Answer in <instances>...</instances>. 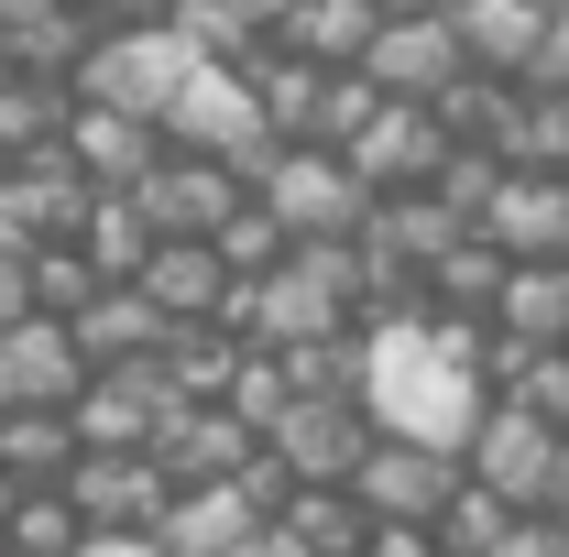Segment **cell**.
Instances as JSON below:
<instances>
[{"instance_id":"8fae6325","label":"cell","mask_w":569,"mask_h":557,"mask_svg":"<svg viewBox=\"0 0 569 557\" xmlns=\"http://www.w3.org/2000/svg\"><path fill=\"white\" fill-rule=\"evenodd\" d=\"M351 67L372 77L383 99H438V88L460 77V33H449V11H383Z\"/></svg>"},{"instance_id":"ee69618b","label":"cell","mask_w":569,"mask_h":557,"mask_svg":"<svg viewBox=\"0 0 569 557\" xmlns=\"http://www.w3.org/2000/svg\"><path fill=\"white\" fill-rule=\"evenodd\" d=\"M11 492H22V482H11V470H0V514H11Z\"/></svg>"},{"instance_id":"d4e9b609","label":"cell","mask_w":569,"mask_h":557,"mask_svg":"<svg viewBox=\"0 0 569 557\" xmlns=\"http://www.w3.org/2000/svg\"><path fill=\"white\" fill-rule=\"evenodd\" d=\"M88 33H99V22H88L77 0H33L22 22H0V55H11L22 77H67L77 55H88Z\"/></svg>"},{"instance_id":"4fadbf2b","label":"cell","mask_w":569,"mask_h":557,"mask_svg":"<svg viewBox=\"0 0 569 557\" xmlns=\"http://www.w3.org/2000/svg\"><path fill=\"white\" fill-rule=\"evenodd\" d=\"M77 383H88V361H77L67 317H0V405H67Z\"/></svg>"},{"instance_id":"6da1fadb","label":"cell","mask_w":569,"mask_h":557,"mask_svg":"<svg viewBox=\"0 0 569 557\" xmlns=\"http://www.w3.org/2000/svg\"><path fill=\"white\" fill-rule=\"evenodd\" d=\"M351 394L383 437H427V448H460L471 416H482V372H460L449 350L427 340V306L351 317Z\"/></svg>"},{"instance_id":"b9f144b4","label":"cell","mask_w":569,"mask_h":557,"mask_svg":"<svg viewBox=\"0 0 569 557\" xmlns=\"http://www.w3.org/2000/svg\"><path fill=\"white\" fill-rule=\"evenodd\" d=\"M383 11H449V0H383Z\"/></svg>"},{"instance_id":"e575fe53","label":"cell","mask_w":569,"mask_h":557,"mask_svg":"<svg viewBox=\"0 0 569 557\" xmlns=\"http://www.w3.org/2000/svg\"><path fill=\"white\" fill-rule=\"evenodd\" d=\"M482 557H569V525L559 514H503V536Z\"/></svg>"},{"instance_id":"ac0fdd59","label":"cell","mask_w":569,"mask_h":557,"mask_svg":"<svg viewBox=\"0 0 569 557\" xmlns=\"http://www.w3.org/2000/svg\"><path fill=\"white\" fill-rule=\"evenodd\" d=\"M142 295H153V317H219V252L198 241V230H153V252H142Z\"/></svg>"},{"instance_id":"f6af8a7d","label":"cell","mask_w":569,"mask_h":557,"mask_svg":"<svg viewBox=\"0 0 569 557\" xmlns=\"http://www.w3.org/2000/svg\"><path fill=\"white\" fill-rule=\"evenodd\" d=\"M559 525H569V492H559Z\"/></svg>"},{"instance_id":"7a4b0ae2","label":"cell","mask_w":569,"mask_h":557,"mask_svg":"<svg viewBox=\"0 0 569 557\" xmlns=\"http://www.w3.org/2000/svg\"><path fill=\"white\" fill-rule=\"evenodd\" d=\"M460 470L482 492H503L515 514H559L569 492V437L537 405H515V394H482V416H471V437H460Z\"/></svg>"},{"instance_id":"681fc988","label":"cell","mask_w":569,"mask_h":557,"mask_svg":"<svg viewBox=\"0 0 569 557\" xmlns=\"http://www.w3.org/2000/svg\"><path fill=\"white\" fill-rule=\"evenodd\" d=\"M548 11H559V0H548Z\"/></svg>"},{"instance_id":"d6a6232c","label":"cell","mask_w":569,"mask_h":557,"mask_svg":"<svg viewBox=\"0 0 569 557\" xmlns=\"http://www.w3.org/2000/svg\"><path fill=\"white\" fill-rule=\"evenodd\" d=\"M209 405H230V416H241L252 437H263V426L284 416V361H274L263 340H241V361H230V383H219Z\"/></svg>"},{"instance_id":"277c9868","label":"cell","mask_w":569,"mask_h":557,"mask_svg":"<svg viewBox=\"0 0 569 557\" xmlns=\"http://www.w3.org/2000/svg\"><path fill=\"white\" fill-rule=\"evenodd\" d=\"M187 67H198V55L176 44V22H99L88 55L67 67V99H110V110H142V121H153Z\"/></svg>"},{"instance_id":"7dc6e473","label":"cell","mask_w":569,"mask_h":557,"mask_svg":"<svg viewBox=\"0 0 569 557\" xmlns=\"http://www.w3.org/2000/svg\"><path fill=\"white\" fill-rule=\"evenodd\" d=\"M0 77H11V55H0Z\"/></svg>"},{"instance_id":"52a82bcc","label":"cell","mask_w":569,"mask_h":557,"mask_svg":"<svg viewBox=\"0 0 569 557\" xmlns=\"http://www.w3.org/2000/svg\"><path fill=\"white\" fill-rule=\"evenodd\" d=\"M164 405H176L164 361H153V350H132V361H88V383L67 394V426H77V448H142Z\"/></svg>"},{"instance_id":"8d00e7d4","label":"cell","mask_w":569,"mask_h":557,"mask_svg":"<svg viewBox=\"0 0 569 557\" xmlns=\"http://www.w3.org/2000/svg\"><path fill=\"white\" fill-rule=\"evenodd\" d=\"M526 88H569V0L548 11V33H537V55H526Z\"/></svg>"},{"instance_id":"f907efd6","label":"cell","mask_w":569,"mask_h":557,"mask_svg":"<svg viewBox=\"0 0 569 557\" xmlns=\"http://www.w3.org/2000/svg\"><path fill=\"white\" fill-rule=\"evenodd\" d=\"M0 557H11V547H0Z\"/></svg>"},{"instance_id":"f35d334b","label":"cell","mask_w":569,"mask_h":557,"mask_svg":"<svg viewBox=\"0 0 569 557\" xmlns=\"http://www.w3.org/2000/svg\"><path fill=\"white\" fill-rule=\"evenodd\" d=\"M88 22H164V0H77Z\"/></svg>"},{"instance_id":"1f68e13d","label":"cell","mask_w":569,"mask_h":557,"mask_svg":"<svg viewBox=\"0 0 569 557\" xmlns=\"http://www.w3.org/2000/svg\"><path fill=\"white\" fill-rule=\"evenodd\" d=\"M503 514H515V503H503V492H482L471 470H460V492H449V503L427 514V536H438L449 557H482V547L503 536Z\"/></svg>"},{"instance_id":"bcb514c9","label":"cell","mask_w":569,"mask_h":557,"mask_svg":"<svg viewBox=\"0 0 569 557\" xmlns=\"http://www.w3.org/2000/svg\"><path fill=\"white\" fill-rule=\"evenodd\" d=\"M0 175H11V153H0Z\"/></svg>"},{"instance_id":"484cf974","label":"cell","mask_w":569,"mask_h":557,"mask_svg":"<svg viewBox=\"0 0 569 557\" xmlns=\"http://www.w3.org/2000/svg\"><path fill=\"white\" fill-rule=\"evenodd\" d=\"M67 459H77L67 405H0V470H11V482H56Z\"/></svg>"},{"instance_id":"8992f818","label":"cell","mask_w":569,"mask_h":557,"mask_svg":"<svg viewBox=\"0 0 569 557\" xmlns=\"http://www.w3.org/2000/svg\"><path fill=\"white\" fill-rule=\"evenodd\" d=\"M340 482H351V503L372 525H427V514L460 492V448H427V437H383V426H372Z\"/></svg>"},{"instance_id":"f546056e","label":"cell","mask_w":569,"mask_h":557,"mask_svg":"<svg viewBox=\"0 0 569 557\" xmlns=\"http://www.w3.org/2000/svg\"><path fill=\"white\" fill-rule=\"evenodd\" d=\"M198 241L219 252V274H230V284H252V274H274V263H284V230L263 219V198H241L230 219H209Z\"/></svg>"},{"instance_id":"f1b7e54d","label":"cell","mask_w":569,"mask_h":557,"mask_svg":"<svg viewBox=\"0 0 569 557\" xmlns=\"http://www.w3.org/2000/svg\"><path fill=\"white\" fill-rule=\"evenodd\" d=\"M88 295H99V274H88L77 241H33V252H22V306H33V317H77Z\"/></svg>"},{"instance_id":"4316f807","label":"cell","mask_w":569,"mask_h":557,"mask_svg":"<svg viewBox=\"0 0 569 557\" xmlns=\"http://www.w3.org/2000/svg\"><path fill=\"white\" fill-rule=\"evenodd\" d=\"M67 132V77H0V153H56Z\"/></svg>"},{"instance_id":"5bb4252c","label":"cell","mask_w":569,"mask_h":557,"mask_svg":"<svg viewBox=\"0 0 569 557\" xmlns=\"http://www.w3.org/2000/svg\"><path fill=\"white\" fill-rule=\"evenodd\" d=\"M132 198H142V219H153V230H209V219H230L252 186H241L219 153H176V142H164V153H153V175H142Z\"/></svg>"},{"instance_id":"ab89813d","label":"cell","mask_w":569,"mask_h":557,"mask_svg":"<svg viewBox=\"0 0 569 557\" xmlns=\"http://www.w3.org/2000/svg\"><path fill=\"white\" fill-rule=\"evenodd\" d=\"M0 317H22V263L0 252Z\"/></svg>"},{"instance_id":"e0dca14e","label":"cell","mask_w":569,"mask_h":557,"mask_svg":"<svg viewBox=\"0 0 569 557\" xmlns=\"http://www.w3.org/2000/svg\"><path fill=\"white\" fill-rule=\"evenodd\" d=\"M493 328H515V340L537 350H569V252H537V263H503L493 306H482Z\"/></svg>"},{"instance_id":"2e32d148","label":"cell","mask_w":569,"mask_h":557,"mask_svg":"<svg viewBox=\"0 0 569 557\" xmlns=\"http://www.w3.org/2000/svg\"><path fill=\"white\" fill-rule=\"evenodd\" d=\"M471 230L493 241L503 263H537V252H559V175H537V164H503L493 198L471 209Z\"/></svg>"},{"instance_id":"83f0119b","label":"cell","mask_w":569,"mask_h":557,"mask_svg":"<svg viewBox=\"0 0 569 557\" xmlns=\"http://www.w3.org/2000/svg\"><path fill=\"white\" fill-rule=\"evenodd\" d=\"M77 536H88V525H77V503L56 482H22L11 514H0V547H11V557H67Z\"/></svg>"},{"instance_id":"4dcf8cb0","label":"cell","mask_w":569,"mask_h":557,"mask_svg":"<svg viewBox=\"0 0 569 557\" xmlns=\"http://www.w3.org/2000/svg\"><path fill=\"white\" fill-rule=\"evenodd\" d=\"M164 22H176L187 55H219V67H241V55L263 44V22H241L230 0H164Z\"/></svg>"},{"instance_id":"7402d4cb","label":"cell","mask_w":569,"mask_h":557,"mask_svg":"<svg viewBox=\"0 0 569 557\" xmlns=\"http://www.w3.org/2000/svg\"><path fill=\"white\" fill-rule=\"evenodd\" d=\"M493 284H503V252L471 230V219H460V230L417 263V295H427V306H471V317H482V306H493Z\"/></svg>"},{"instance_id":"3957f363","label":"cell","mask_w":569,"mask_h":557,"mask_svg":"<svg viewBox=\"0 0 569 557\" xmlns=\"http://www.w3.org/2000/svg\"><path fill=\"white\" fill-rule=\"evenodd\" d=\"M153 132L176 142V153H219L241 186H252V164L274 153L263 110H252V77H241V67H219V55H198V67L176 77V99L153 110Z\"/></svg>"},{"instance_id":"30bf717a","label":"cell","mask_w":569,"mask_h":557,"mask_svg":"<svg viewBox=\"0 0 569 557\" xmlns=\"http://www.w3.org/2000/svg\"><path fill=\"white\" fill-rule=\"evenodd\" d=\"M56 492L77 503V525H153L164 492H176V470L153 448H77L67 470H56Z\"/></svg>"},{"instance_id":"5b68a950","label":"cell","mask_w":569,"mask_h":557,"mask_svg":"<svg viewBox=\"0 0 569 557\" xmlns=\"http://www.w3.org/2000/svg\"><path fill=\"white\" fill-rule=\"evenodd\" d=\"M252 198H263V219H274L284 241H329V230H361V175L329 153V142H274L263 164H252Z\"/></svg>"},{"instance_id":"ffe728a7","label":"cell","mask_w":569,"mask_h":557,"mask_svg":"<svg viewBox=\"0 0 569 557\" xmlns=\"http://www.w3.org/2000/svg\"><path fill=\"white\" fill-rule=\"evenodd\" d=\"M67 241L88 252V274H99V284H132V274H142V252H153V219H142L132 186H88V209H77Z\"/></svg>"},{"instance_id":"ba28073f","label":"cell","mask_w":569,"mask_h":557,"mask_svg":"<svg viewBox=\"0 0 569 557\" xmlns=\"http://www.w3.org/2000/svg\"><path fill=\"white\" fill-rule=\"evenodd\" d=\"M361 437H372V416H361L351 383L340 394H284V416L263 426V459H274L284 482H340L361 459Z\"/></svg>"},{"instance_id":"74e56055","label":"cell","mask_w":569,"mask_h":557,"mask_svg":"<svg viewBox=\"0 0 569 557\" xmlns=\"http://www.w3.org/2000/svg\"><path fill=\"white\" fill-rule=\"evenodd\" d=\"M351 557H449V547H438L427 525H361V547H351Z\"/></svg>"},{"instance_id":"44dd1931","label":"cell","mask_w":569,"mask_h":557,"mask_svg":"<svg viewBox=\"0 0 569 557\" xmlns=\"http://www.w3.org/2000/svg\"><path fill=\"white\" fill-rule=\"evenodd\" d=\"M164 328H176V317H153V295H142V284H99V295L67 317L77 361H132V350H153Z\"/></svg>"},{"instance_id":"603a6c76","label":"cell","mask_w":569,"mask_h":557,"mask_svg":"<svg viewBox=\"0 0 569 557\" xmlns=\"http://www.w3.org/2000/svg\"><path fill=\"white\" fill-rule=\"evenodd\" d=\"M274 525H284V536H296V547H307V557H351L372 514H361V503H351V482H284Z\"/></svg>"},{"instance_id":"d6986e66","label":"cell","mask_w":569,"mask_h":557,"mask_svg":"<svg viewBox=\"0 0 569 557\" xmlns=\"http://www.w3.org/2000/svg\"><path fill=\"white\" fill-rule=\"evenodd\" d=\"M449 33H460V67L526 77L537 33H548V0H449Z\"/></svg>"},{"instance_id":"836d02e7","label":"cell","mask_w":569,"mask_h":557,"mask_svg":"<svg viewBox=\"0 0 569 557\" xmlns=\"http://www.w3.org/2000/svg\"><path fill=\"white\" fill-rule=\"evenodd\" d=\"M503 394H515V405H537V416L559 426V416H569V350H526Z\"/></svg>"},{"instance_id":"60d3db41","label":"cell","mask_w":569,"mask_h":557,"mask_svg":"<svg viewBox=\"0 0 569 557\" xmlns=\"http://www.w3.org/2000/svg\"><path fill=\"white\" fill-rule=\"evenodd\" d=\"M230 11H241V22H263V33L284 22V0H230Z\"/></svg>"},{"instance_id":"cb8c5ba5","label":"cell","mask_w":569,"mask_h":557,"mask_svg":"<svg viewBox=\"0 0 569 557\" xmlns=\"http://www.w3.org/2000/svg\"><path fill=\"white\" fill-rule=\"evenodd\" d=\"M372 22H383V0H284L274 44L318 55V67H351L361 44H372Z\"/></svg>"},{"instance_id":"c3c4849f","label":"cell","mask_w":569,"mask_h":557,"mask_svg":"<svg viewBox=\"0 0 569 557\" xmlns=\"http://www.w3.org/2000/svg\"><path fill=\"white\" fill-rule=\"evenodd\" d=\"M559 437H569V416H559Z\"/></svg>"},{"instance_id":"9c48e42d","label":"cell","mask_w":569,"mask_h":557,"mask_svg":"<svg viewBox=\"0 0 569 557\" xmlns=\"http://www.w3.org/2000/svg\"><path fill=\"white\" fill-rule=\"evenodd\" d=\"M329 153L361 175V198H383V186H427V175H438V153H449V132H438V110H427V99H372V110H361V132L329 142Z\"/></svg>"},{"instance_id":"d590c367","label":"cell","mask_w":569,"mask_h":557,"mask_svg":"<svg viewBox=\"0 0 569 557\" xmlns=\"http://www.w3.org/2000/svg\"><path fill=\"white\" fill-rule=\"evenodd\" d=\"M67 557H176V547H164L153 525H88V536H77Z\"/></svg>"},{"instance_id":"7bdbcfd3","label":"cell","mask_w":569,"mask_h":557,"mask_svg":"<svg viewBox=\"0 0 569 557\" xmlns=\"http://www.w3.org/2000/svg\"><path fill=\"white\" fill-rule=\"evenodd\" d=\"M22 11H33V0H0V22H22Z\"/></svg>"},{"instance_id":"7c38bea8","label":"cell","mask_w":569,"mask_h":557,"mask_svg":"<svg viewBox=\"0 0 569 557\" xmlns=\"http://www.w3.org/2000/svg\"><path fill=\"white\" fill-rule=\"evenodd\" d=\"M56 153H67L88 186H142V175H153V153H164V132H153L142 110H110V99H67Z\"/></svg>"},{"instance_id":"9a60e30c","label":"cell","mask_w":569,"mask_h":557,"mask_svg":"<svg viewBox=\"0 0 569 557\" xmlns=\"http://www.w3.org/2000/svg\"><path fill=\"white\" fill-rule=\"evenodd\" d=\"M142 448H153V459H164L176 482H219V470H241V459H252L263 437L230 416V405H198V394H176V405L153 416V437H142Z\"/></svg>"}]
</instances>
